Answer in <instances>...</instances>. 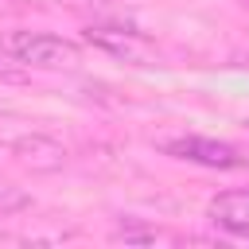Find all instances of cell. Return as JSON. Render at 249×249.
I'll return each instance as SVG.
<instances>
[{
    "mask_svg": "<svg viewBox=\"0 0 249 249\" xmlns=\"http://www.w3.org/2000/svg\"><path fill=\"white\" fill-rule=\"evenodd\" d=\"M206 214H210L214 226H222L230 233H249V187L214 195L210 206H206Z\"/></svg>",
    "mask_w": 249,
    "mask_h": 249,
    "instance_id": "4",
    "label": "cell"
},
{
    "mask_svg": "<svg viewBox=\"0 0 249 249\" xmlns=\"http://www.w3.org/2000/svg\"><path fill=\"white\" fill-rule=\"evenodd\" d=\"M163 152H167V156H175V160H191V163L222 167V171H230V167H241V163H245V156H241L233 144L214 140V136H179V140H167V144H163Z\"/></svg>",
    "mask_w": 249,
    "mask_h": 249,
    "instance_id": "2",
    "label": "cell"
},
{
    "mask_svg": "<svg viewBox=\"0 0 249 249\" xmlns=\"http://www.w3.org/2000/svg\"><path fill=\"white\" fill-rule=\"evenodd\" d=\"M86 39H89L93 47H101V51L117 54V58H128V62H136V66H152V62H156V58H152V51L144 47V39H136L132 31H109V27H89V31H86Z\"/></svg>",
    "mask_w": 249,
    "mask_h": 249,
    "instance_id": "5",
    "label": "cell"
},
{
    "mask_svg": "<svg viewBox=\"0 0 249 249\" xmlns=\"http://www.w3.org/2000/svg\"><path fill=\"white\" fill-rule=\"evenodd\" d=\"M117 241H156V230H117Z\"/></svg>",
    "mask_w": 249,
    "mask_h": 249,
    "instance_id": "7",
    "label": "cell"
},
{
    "mask_svg": "<svg viewBox=\"0 0 249 249\" xmlns=\"http://www.w3.org/2000/svg\"><path fill=\"white\" fill-rule=\"evenodd\" d=\"M27 206H31V195H27L23 187H16L12 179L0 175V214H19V210H27Z\"/></svg>",
    "mask_w": 249,
    "mask_h": 249,
    "instance_id": "6",
    "label": "cell"
},
{
    "mask_svg": "<svg viewBox=\"0 0 249 249\" xmlns=\"http://www.w3.org/2000/svg\"><path fill=\"white\" fill-rule=\"evenodd\" d=\"M8 148H12V156H16L23 167H31V171H62V167H66V148H62L54 136L35 132V128H23Z\"/></svg>",
    "mask_w": 249,
    "mask_h": 249,
    "instance_id": "3",
    "label": "cell"
},
{
    "mask_svg": "<svg viewBox=\"0 0 249 249\" xmlns=\"http://www.w3.org/2000/svg\"><path fill=\"white\" fill-rule=\"evenodd\" d=\"M0 51H8L23 66H43V70H66V66L82 62L78 43H70L62 35H47V31H8L0 39Z\"/></svg>",
    "mask_w": 249,
    "mask_h": 249,
    "instance_id": "1",
    "label": "cell"
}]
</instances>
